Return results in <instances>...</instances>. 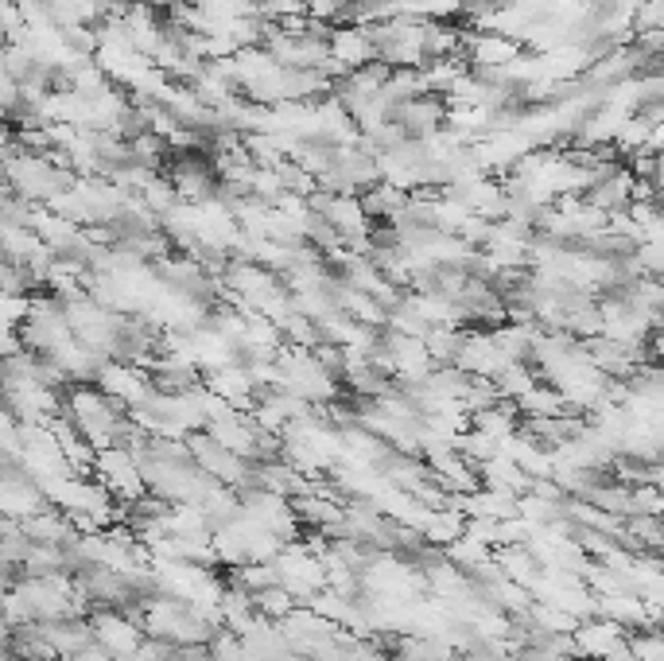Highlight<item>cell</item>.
I'll list each match as a JSON object with an SVG mask.
<instances>
[{
    "label": "cell",
    "mask_w": 664,
    "mask_h": 661,
    "mask_svg": "<svg viewBox=\"0 0 664 661\" xmlns=\"http://www.w3.org/2000/svg\"><path fill=\"white\" fill-rule=\"evenodd\" d=\"M443 109H447L443 106V98H435V94H420V98L393 106L389 121H397V125L405 129L408 141H424V136H432L435 129H443Z\"/></svg>",
    "instance_id": "5b68a950"
},
{
    "label": "cell",
    "mask_w": 664,
    "mask_h": 661,
    "mask_svg": "<svg viewBox=\"0 0 664 661\" xmlns=\"http://www.w3.org/2000/svg\"><path fill=\"white\" fill-rule=\"evenodd\" d=\"M462 529H467V518H462L459 509L443 506V509H432L424 521V529H420V537H424V545L432 549H447L451 541H459Z\"/></svg>",
    "instance_id": "9c48e42d"
},
{
    "label": "cell",
    "mask_w": 664,
    "mask_h": 661,
    "mask_svg": "<svg viewBox=\"0 0 664 661\" xmlns=\"http://www.w3.org/2000/svg\"><path fill=\"white\" fill-rule=\"evenodd\" d=\"M206 653H210L214 661H241V638L233 635V630H226V626H218V630L206 638Z\"/></svg>",
    "instance_id": "44dd1931"
},
{
    "label": "cell",
    "mask_w": 664,
    "mask_h": 661,
    "mask_svg": "<svg viewBox=\"0 0 664 661\" xmlns=\"http://www.w3.org/2000/svg\"><path fill=\"white\" fill-rule=\"evenodd\" d=\"M94 385H98L109 401L121 405V409H141V405L156 394L148 370L136 366V362H124V358H106L98 366V374H94Z\"/></svg>",
    "instance_id": "7a4b0ae2"
},
{
    "label": "cell",
    "mask_w": 664,
    "mask_h": 661,
    "mask_svg": "<svg viewBox=\"0 0 664 661\" xmlns=\"http://www.w3.org/2000/svg\"><path fill=\"white\" fill-rule=\"evenodd\" d=\"M661 514H664L661 486L653 483L629 486V518H661Z\"/></svg>",
    "instance_id": "e0dca14e"
},
{
    "label": "cell",
    "mask_w": 664,
    "mask_h": 661,
    "mask_svg": "<svg viewBox=\"0 0 664 661\" xmlns=\"http://www.w3.org/2000/svg\"><path fill=\"white\" fill-rule=\"evenodd\" d=\"M462 330L467 327H432L424 335V347L432 354V366H451L462 347Z\"/></svg>",
    "instance_id": "4fadbf2b"
},
{
    "label": "cell",
    "mask_w": 664,
    "mask_h": 661,
    "mask_svg": "<svg viewBox=\"0 0 664 661\" xmlns=\"http://www.w3.org/2000/svg\"><path fill=\"white\" fill-rule=\"evenodd\" d=\"M629 630H621L618 623H611V618H583V623L571 630V638H576V650H579V661H606V653L614 650V646L626 638Z\"/></svg>",
    "instance_id": "8992f818"
},
{
    "label": "cell",
    "mask_w": 664,
    "mask_h": 661,
    "mask_svg": "<svg viewBox=\"0 0 664 661\" xmlns=\"http://www.w3.org/2000/svg\"><path fill=\"white\" fill-rule=\"evenodd\" d=\"M497 389V397H505V401H517V397H524L532 389V385L541 382V374H536V366L532 362H509V366L502 370V374L490 377Z\"/></svg>",
    "instance_id": "30bf717a"
},
{
    "label": "cell",
    "mask_w": 664,
    "mask_h": 661,
    "mask_svg": "<svg viewBox=\"0 0 664 661\" xmlns=\"http://www.w3.org/2000/svg\"><path fill=\"white\" fill-rule=\"evenodd\" d=\"M89 635H94V646H101L113 661H133L144 642V630L136 623L133 608H98L89 615Z\"/></svg>",
    "instance_id": "6da1fadb"
},
{
    "label": "cell",
    "mask_w": 664,
    "mask_h": 661,
    "mask_svg": "<svg viewBox=\"0 0 664 661\" xmlns=\"http://www.w3.org/2000/svg\"><path fill=\"white\" fill-rule=\"evenodd\" d=\"M490 553H494V549L490 545H482V541H474V537H467L462 533L459 541H451V545L443 549V556H447V561L451 564H459L462 573H474V568H479V564H486L490 561Z\"/></svg>",
    "instance_id": "5bb4252c"
},
{
    "label": "cell",
    "mask_w": 664,
    "mask_h": 661,
    "mask_svg": "<svg viewBox=\"0 0 664 661\" xmlns=\"http://www.w3.org/2000/svg\"><path fill=\"white\" fill-rule=\"evenodd\" d=\"M230 576H233V580H226V584L249 591V596H257L261 588H273V584H280V576H276L273 564H238V568H230Z\"/></svg>",
    "instance_id": "2e32d148"
},
{
    "label": "cell",
    "mask_w": 664,
    "mask_h": 661,
    "mask_svg": "<svg viewBox=\"0 0 664 661\" xmlns=\"http://www.w3.org/2000/svg\"><path fill=\"white\" fill-rule=\"evenodd\" d=\"M455 452H459L467 464H482V459L497 456V440H490V436H482V432L467 429V432H459V436H455Z\"/></svg>",
    "instance_id": "d6986e66"
},
{
    "label": "cell",
    "mask_w": 664,
    "mask_h": 661,
    "mask_svg": "<svg viewBox=\"0 0 664 661\" xmlns=\"http://www.w3.org/2000/svg\"><path fill=\"white\" fill-rule=\"evenodd\" d=\"M626 646L633 661H664V638L661 630H629Z\"/></svg>",
    "instance_id": "ffe728a7"
},
{
    "label": "cell",
    "mask_w": 664,
    "mask_h": 661,
    "mask_svg": "<svg viewBox=\"0 0 664 661\" xmlns=\"http://www.w3.org/2000/svg\"><path fill=\"white\" fill-rule=\"evenodd\" d=\"M474 471H479V486H486V491H502V494H524L532 483L529 474H524L514 459H505L502 452L490 456V459H482V464H474Z\"/></svg>",
    "instance_id": "52a82bcc"
},
{
    "label": "cell",
    "mask_w": 664,
    "mask_h": 661,
    "mask_svg": "<svg viewBox=\"0 0 664 661\" xmlns=\"http://www.w3.org/2000/svg\"><path fill=\"white\" fill-rule=\"evenodd\" d=\"M94 471H98L101 486L113 494V502H136L148 494V483H144L141 467H136V456L129 447L109 444L94 456Z\"/></svg>",
    "instance_id": "3957f363"
},
{
    "label": "cell",
    "mask_w": 664,
    "mask_h": 661,
    "mask_svg": "<svg viewBox=\"0 0 664 661\" xmlns=\"http://www.w3.org/2000/svg\"><path fill=\"white\" fill-rule=\"evenodd\" d=\"M517 412H521V420H529V417H564L567 412V405H564V397L552 389V385H544V382H536L529 389L524 397H517Z\"/></svg>",
    "instance_id": "8fae6325"
},
{
    "label": "cell",
    "mask_w": 664,
    "mask_h": 661,
    "mask_svg": "<svg viewBox=\"0 0 664 661\" xmlns=\"http://www.w3.org/2000/svg\"><path fill=\"white\" fill-rule=\"evenodd\" d=\"M327 59L342 74L373 63V44H370V36H365V27H358V24L330 27V32H327Z\"/></svg>",
    "instance_id": "277c9868"
},
{
    "label": "cell",
    "mask_w": 664,
    "mask_h": 661,
    "mask_svg": "<svg viewBox=\"0 0 664 661\" xmlns=\"http://www.w3.org/2000/svg\"><path fill=\"white\" fill-rule=\"evenodd\" d=\"M470 429L482 432V436H490V440H505L521 429V412H517L514 401H505L502 397V401L486 405V409L470 412Z\"/></svg>",
    "instance_id": "ba28073f"
},
{
    "label": "cell",
    "mask_w": 664,
    "mask_h": 661,
    "mask_svg": "<svg viewBox=\"0 0 664 661\" xmlns=\"http://www.w3.org/2000/svg\"><path fill=\"white\" fill-rule=\"evenodd\" d=\"M382 94L393 101V106H400V101L420 98V94H427V89H424V79H420V71H408V67H400V71H389Z\"/></svg>",
    "instance_id": "9a60e30c"
},
{
    "label": "cell",
    "mask_w": 664,
    "mask_h": 661,
    "mask_svg": "<svg viewBox=\"0 0 664 661\" xmlns=\"http://www.w3.org/2000/svg\"><path fill=\"white\" fill-rule=\"evenodd\" d=\"M303 16L323 27H338L350 24V4L346 0H303Z\"/></svg>",
    "instance_id": "ac0fdd59"
},
{
    "label": "cell",
    "mask_w": 664,
    "mask_h": 661,
    "mask_svg": "<svg viewBox=\"0 0 664 661\" xmlns=\"http://www.w3.org/2000/svg\"><path fill=\"white\" fill-rule=\"evenodd\" d=\"M253 608H257L261 618H268V623H280V618L292 615L300 603H295V596L283 584H273V588H261L257 596H253Z\"/></svg>",
    "instance_id": "7c38bea8"
}]
</instances>
